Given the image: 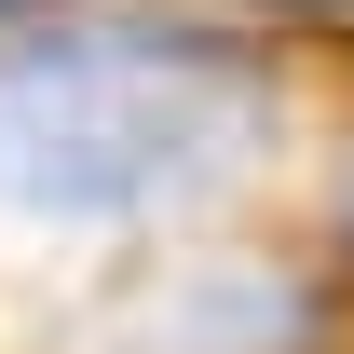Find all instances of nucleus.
<instances>
[{
  "label": "nucleus",
  "mask_w": 354,
  "mask_h": 354,
  "mask_svg": "<svg viewBox=\"0 0 354 354\" xmlns=\"http://www.w3.org/2000/svg\"><path fill=\"white\" fill-rule=\"evenodd\" d=\"M272 14H354V0H272Z\"/></svg>",
  "instance_id": "obj_4"
},
{
  "label": "nucleus",
  "mask_w": 354,
  "mask_h": 354,
  "mask_svg": "<svg viewBox=\"0 0 354 354\" xmlns=\"http://www.w3.org/2000/svg\"><path fill=\"white\" fill-rule=\"evenodd\" d=\"M41 14H68V0H0V28H41Z\"/></svg>",
  "instance_id": "obj_3"
},
{
  "label": "nucleus",
  "mask_w": 354,
  "mask_h": 354,
  "mask_svg": "<svg viewBox=\"0 0 354 354\" xmlns=\"http://www.w3.org/2000/svg\"><path fill=\"white\" fill-rule=\"evenodd\" d=\"M327 232H341V259H354V164H341V205H327Z\"/></svg>",
  "instance_id": "obj_2"
},
{
  "label": "nucleus",
  "mask_w": 354,
  "mask_h": 354,
  "mask_svg": "<svg viewBox=\"0 0 354 354\" xmlns=\"http://www.w3.org/2000/svg\"><path fill=\"white\" fill-rule=\"evenodd\" d=\"M272 55L205 14H41L0 41V205L28 218H164L259 164Z\"/></svg>",
  "instance_id": "obj_1"
}]
</instances>
